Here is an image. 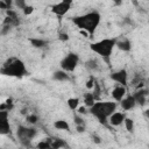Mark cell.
<instances>
[{
    "label": "cell",
    "mask_w": 149,
    "mask_h": 149,
    "mask_svg": "<svg viewBox=\"0 0 149 149\" xmlns=\"http://www.w3.org/2000/svg\"><path fill=\"white\" fill-rule=\"evenodd\" d=\"M29 42H30V44L34 48H37V49H42V48H44V47L48 45V41L47 40L38 38V37H30L29 38Z\"/></svg>",
    "instance_id": "15"
},
{
    "label": "cell",
    "mask_w": 149,
    "mask_h": 149,
    "mask_svg": "<svg viewBox=\"0 0 149 149\" xmlns=\"http://www.w3.org/2000/svg\"><path fill=\"white\" fill-rule=\"evenodd\" d=\"M10 133V125L8 121V111H0V134L7 135Z\"/></svg>",
    "instance_id": "9"
},
{
    "label": "cell",
    "mask_w": 149,
    "mask_h": 149,
    "mask_svg": "<svg viewBox=\"0 0 149 149\" xmlns=\"http://www.w3.org/2000/svg\"><path fill=\"white\" fill-rule=\"evenodd\" d=\"M14 5L19 9H23L27 6V0H14Z\"/></svg>",
    "instance_id": "26"
},
{
    "label": "cell",
    "mask_w": 149,
    "mask_h": 149,
    "mask_svg": "<svg viewBox=\"0 0 149 149\" xmlns=\"http://www.w3.org/2000/svg\"><path fill=\"white\" fill-rule=\"evenodd\" d=\"M72 2H73V0H62L51 7V12L54 14H56L57 16H63L70 10Z\"/></svg>",
    "instance_id": "7"
},
{
    "label": "cell",
    "mask_w": 149,
    "mask_h": 149,
    "mask_svg": "<svg viewBox=\"0 0 149 149\" xmlns=\"http://www.w3.org/2000/svg\"><path fill=\"white\" fill-rule=\"evenodd\" d=\"M85 66H86V69H88V70H97V69L99 68L98 62H97V59H94V58L87 59V61L85 62Z\"/></svg>",
    "instance_id": "21"
},
{
    "label": "cell",
    "mask_w": 149,
    "mask_h": 149,
    "mask_svg": "<svg viewBox=\"0 0 149 149\" xmlns=\"http://www.w3.org/2000/svg\"><path fill=\"white\" fill-rule=\"evenodd\" d=\"M22 12H23V14H24V15H30V14L34 12V7H33V6H30V5H27V6L22 9Z\"/></svg>",
    "instance_id": "28"
},
{
    "label": "cell",
    "mask_w": 149,
    "mask_h": 149,
    "mask_svg": "<svg viewBox=\"0 0 149 149\" xmlns=\"http://www.w3.org/2000/svg\"><path fill=\"white\" fill-rule=\"evenodd\" d=\"M116 40L115 37H112V38H102L100 41H97V42H93L90 44V49L98 54L99 56L102 57V59L109 65L111 63V56H112V52L116 45Z\"/></svg>",
    "instance_id": "4"
},
{
    "label": "cell",
    "mask_w": 149,
    "mask_h": 149,
    "mask_svg": "<svg viewBox=\"0 0 149 149\" xmlns=\"http://www.w3.org/2000/svg\"><path fill=\"white\" fill-rule=\"evenodd\" d=\"M65 147H69L66 144L65 141H63L62 139H52V142H51V148H55V149H59V148H65Z\"/></svg>",
    "instance_id": "19"
},
{
    "label": "cell",
    "mask_w": 149,
    "mask_h": 149,
    "mask_svg": "<svg viewBox=\"0 0 149 149\" xmlns=\"http://www.w3.org/2000/svg\"><path fill=\"white\" fill-rule=\"evenodd\" d=\"M143 114H144V116H146L147 119H149V108H148V109H146V111L143 112Z\"/></svg>",
    "instance_id": "36"
},
{
    "label": "cell",
    "mask_w": 149,
    "mask_h": 149,
    "mask_svg": "<svg viewBox=\"0 0 149 149\" xmlns=\"http://www.w3.org/2000/svg\"><path fill=\"white\" fill-rule=\"evenodd\" d=\"M79 102H80L79 98H70V99H68L66 104H68V106H69V108L71 111H76V109H78Z\"/></svg>",
    "instance_id": "20"
},
{
    "label": "cell",
    "mask_w": 149,
    "mask_h": 149,
    "mask_svg": "<svg viewBox=\"0 0 149 149\" xmlns=\"http://www.w3.org/2000/svg\"><path fill=\"white\" fill-rule=\"evenodd\" d=\"M78 63H79V56H78V54H76V52H69L61 61L59 65H61V69L62 70H64L66 72H72L77 68Z\"/></svg>",
    "instance_id": "6"
},
{
    "label": "cell",
    "mask_w": 149,
    "mask_h": 149,
    "mask_svg": "<svg viewBox=\"0 0 149 149\" xmlns=\"http://www.w3.org/2000/svg\"><path fill=\"white\" fill-rule=\"evenodd\" d=\"M116 111V102L114 101H95V104L90 107V113L98 119L102 125H107L108 118Z\"/></svg>",
    "instance_id": "2"
},
{
    "label": "cell",
    "mask_w": 149,
    "mask_h": 149,
    "mask_svg": "<svg viewBox=\"0 0 149 149\" xmlns=\"http://www.w3.org/2000/svg\"><path fill=\"white\" fill-rule=\"evenodd\" d=\"M122 2H123V0H113V3H114L115 6H121Z\"/></svg>",
    "instance_id": "35"
},
{
    "label": "cell",
    "mask_w": 149,
    "mask_h": 149,
    "mask_svg": "<svg viewBox=\"0 0 149 149\" xmlns=\"http://www.w3.org/2000/svg\"><path fill=\"white\" fill-rule=\"evenodd\" d=\"M120 105H121V108H122L123 111H130V109H133L137 104H136V100H135L134 95L132 94V95L125 97V98L120 101Z\"/></svg>",
    "instance_id": "11"
},
{
    "label": "cell",
    "mask_w": 149,
    "mask_h": 149,
    "mask_svg": "<svg viewBox=\"0 0 149 149\" xmlns=\"http://www.w3.org/2000/svg\"><path fill=\"white\" fill-rule=\"evenodd\" d=\"M76 130L78 133H84L85 132V125H77L76 126Z\"/></svg>",
    "instance_id": "32"
},
{
    "label": "cell",
    "mask_w": 149,
    "mask_h": 149,
    "mask_svg": "<svg viewBox=\"0 0 149 149\" xmlns=\"http://www.w3.org/2000/svg\"><path fill=\"white\" fill-rule=\"evenodd\" d=\"M125 95H126V86L123 85H118L112 90V98L118 102H120L125 98Z\"/></svg>",
    "instance_id": "12"
},
{
    "label": "cell",
    "mask_w": 149,
    "mask_h": 149,
    "mask_svg": "<svg viewBox=\"0 0 149 149\" xmlns=\"http://www.w3.org/2000/svg\"><path fill=\"white\" fill-rule=\"evenodd\" d=\"M111 79L115 83H118L119 85H123L127 86V81H128V72L125 69H120L118 71H114L111 73Z\"/></svg>",
    "instance_id": "8"
},
{
    "label": "cell",
    "mask_w": 149,
    "mask_h": 149,
    "mask_svg": "<svg viewBox=\"0 0 149 149\" xmlns=\"http://www.w3.org/2000/svg\"><path fill=\"white\" fill-rule=\"evenodd\" d=\"M127 116H126V114L123 113V112H114L109 118H108V122H109V125H112V126H120V125H122L123 122H125V119H126Z\"/></svg>",
    "instance_id": "10"
},
{
    "label": "cell",
    "mask_w": 149,
    "mask_h": 149,
    "mask_svg": "<svg viewBox=\"0 0 149 149\" xmlns=\"http://www.w3.org/2000/svg\"><path fill=\"white\" fill-rule=\"evenodd\" d=\"M51 142H52V139H45L44 141H41L37 143V148H40V149L51 148Z\"/></svg>",
    "instance_id": "23"
},
{
    "label": "cell",
    "mask_w": 149,
    "mask_h": 149,
    "mask_svg": "<svg viewBox=\"0 0 149 149\" xmlns=\"http://www.w3.org/2000/svg\"><path fill=\"white\" fill-rule=\"evenodd\" d=\"M13 28V26L10 24H7V23H2V28H1V35H7L10 29Z\"/></svg>",
    "instance_id": "27"
},
{
    "label": "cell",
    "mask_w": 149,
    "mask_h": 149,
    "mask_svg": "<svg viewBox=\"0 0 149 149\" xmlns=\"http://www.w3.org/2000/svg\"><path fill=\"white\" fill-rule=\"evenodd\" d=\"M123 123H125V127H126V129H127L128 132H130V133L134 132V120H133V119L126 118Z\"/></svg>",
    "instance_id": "24"
},
{
    "label": "cell",
    "mask_w": 149,
    "mask_h": 149,
    "mask_svg": "<svg viewBox=\"0 0 149 149\" xmlns=\"http://www.w3.org/2000/svg\"><path fill=\"white\" fill-rule=\"evenodd\" d=\"M26 120H27L28 123L35 125V123H37V121H38V116H37L36 114H28L27 118H26Z\"/></svg>",
    "instance_id": "25"
},
{
    "label": "cell",
    "mask_w": 149,
    "mask_h": 149,
    "mask_svg": "<svg viewBox=\"0 0 149 149\" xmlns=\"http://www.w3.org/2000/svg\"><path fill=\"white\" fill-rule=\"evenodd\" d=\"M54 126H55L56 129L70 132V125H69L68 121H65V120H57V121L54 123Z\"/></svg>",
    "instance_id": "18"
},
{
    "label": "cell",
    "mask_w": 149,
    "mask_h": 149,
    "mask_svg": "<svg viewBox=\"0 0 149 149\" xmlns=\"http://www.w3.org/2000/svg\"><path fill=\"white\" fill-rule=\"evenodd\" d=\"M1 73L5 76H9V77L22 78L24 76H28L29 71L27 70L23 61L16 57H10L3 63L1 68Z\"/></svg>",
    "instance_id": "3"
},
{
    "label": "cell",
    "mask_w": 149,
    "mask_h": 149,
    "mask_svg": "<svg viewBox=\"0 0 149 149\" xmlns=\"http://www.w3.org/2000/svg\"><path fill=\"white\" fill-rule=\"evenodd\" d=\"M73 121H74L76 126H77V125H85V122H84L83 118H81V116H79V115H74V116H73Z\"/></svg>",
    "instance_id": "29"
},
{
    "label": "cell",
    "mask_w": 149,
    "mask_h": 149,
    "mask_svg": "<svg viewBox=\"0 0 149 149\" xmlns=\"http://www.w3.org/2000/svg\"><path fill=\"white\" fill-rule=\"evenodd\" d=\"M52 79L58 80V81H65V80H69L70 77H69V74H68L66 71H64V70L61 69V70L55 71V72L52 73Z\"/></svg>",
    "instance_id": "16"
},
{
    "label": "cell",
    "mask_w": 149,
    "mask_h": 149,
    "mask_svg": "<svg viewBox=\"0 0 149 149\" xmlns=\"http://www.w3.org/2000/svg\"><path fill=\"white\" fill-rule=\"evenodd\" d=\"M133 3H134L135 6H139V3H137V1H136V0H133Z\"/></svg>",
    "instance_id": "37"
},
{
    "label": "cell",
    "mask_w": 149,
    "mask_h": 149,
    "mask_svg": "<svg viewBox=\"0 0 149 149\" xmlns=\"http://www.w3.org/2000/svg\"><path fill=\"white\" fill-rule=\"evenodd\" d=\"M94 84H95V79H94L93 77H90V79H88L87 83H86V87H87V88H93Z\"/></svg>",
    "instance_id": "30"
},
{
    "label": "cell",
    "mask_w": 149,
    "mask_h": 149,
    "mask_svg": "<svg viewBox=\"0 0 149 149\" xmlns=\"http://www.w3.org/2000/svg\"><path fill=\"white\" fill-rule=\"evenodd\" d=\"M37 129L34 127H26V126H19L16 130V135L20 140V142L23 146H29L30 141L36 136Z\"/></svg>",
    "instance_id": "5"
},
{
    "label": "cell",
    "mask_w": 149,
    "mask_h": 149,
    "mask_svg": "<svg viewBox=\"0 0 149 149\" xmlns=\"http://www.w3.org/2000/svg\"><path fill=\"white\" fill-rule=\"evenodd\" d=\"M147 94H148V91L147 90H144V88H141V90H139V91H136L133 95H134V98H135V100H136V104H139V105H144L146 104V100H147Z\"/></svg>",
    "instance_id": "14"
},
{
    "label": "cell",
    "mask_w": 149,
    "mask_h": 149,
    "mask_svg": "<svg viewBox=\"0 0 149 149\" xmlns=\"http://www.w3.org/2000/svg\"><path fill=\"white\" fill-rule=\"evenodd\" d=\"M78 113H79V114H86V113H87V109H86L84 106H83V107H79V108H78Z\"/></svg>",
    "instance_id": "34"
},
{
    "label": "cell",
    "mask_w": 149,
    "mask_h": 149,
    "mask_svg": "<svg viewBox=\"0 0 149 149\" xmlns=\"http://www.w3.org/2000/svg\"><path fill=\"white\" fill-rule=\"evenodd\" d=\"M115 47H118V49H120L121 51L128 52V51H130V49H132V42H130L128 38H126V37L118 38Z\"/></svg>",
    "instance_id": "13"
},
{
    "label": "cell",
    "mask_w": 149,
    "mask_h": 149,
    "mask_svg": "<svg viewBox=\"0 0 149 149\" xmlns=\"http://www.w3.org/2000/svg\"><path fill=\"white\" fill-rule=\"evenodd\" d=\"M14 3V0H1L0 1V8L3 10L12 9V6Z\"/></svg>",
    "instance_id": "22"
},
{
    "label": "cell",
    "mask_w": 149,
    "mask_h": 149,
    "mask_svg": "<svg viewBox=\"0 0 149 149\" xmlns=\"http://www.w3.org/2000/svg\"><path fill=\"white\" fill-rule=\"evenodd\" d=\"M100 21H101V15H100V13H98L95 10L72 17V22L80 30L86 31L90 36H92L94 34V31L97 30V28L100 24Z\"/></svg>",
    "instance_id": "1"
},
{
    "label": "cell",
    "mask_w": 149,
    "mask_h": 149,
    "mask_svg": "<svg viewBox=\"0 0 149 149\" xmlns=\"http://www.w3.org/2000/svg\"><path fill=\"white\" fill-rule=\"evenodd\" d=\"M58 38H59L61 41H68V40H69V34H66V33H59Z\"/></svg>",
    "instance_id": "31"
},
{
    "label": "cell",
    "mask_w": 149,
    "mask_h": 149,
    "mask_svg": "<svg viewBox=\"0 0 149 149\" xmlns=\"http://www.w3.org/2000/svg\"><path fill=\"white\" fill-rule=\"evenodd\" d=\"M95 100H97V98L94 97V94L92 92H87L84 94V104L86 107H88V108L92 107L95 104Z\"/></svg>",
    "instance_id": "17"
},
{
    "label": "cell",
    "mask_w": 149,
    "mask_h": 149,
    "mask_svg": "<svg viewBox=\"0 0 149 149\" xmlns=\"http://www.w3.org/2000/svg\"><path fill=\"white\" fill-rule=\"evenodd\" d=\"M92 139H93V141H94V143H97V144H99V143L101 142V141H100L101 139H100V137H99L98 135H95V134H93V135H92Z\"/></svg>",
    "instance_id": "33"
}]
</instances>
